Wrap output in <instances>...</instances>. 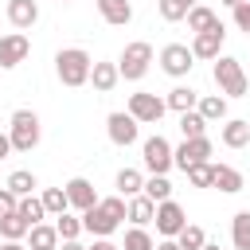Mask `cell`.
<instances>
[{
	"instance_id": "obj_1",
	"label": "cell",
	"mask_w": 250,
	"mask_h": 250,
	"mask_svg": "<svg viewBox=\"0 0 250 250\" xmlns=\"http://www.w3.org/2000/svg\"><path fill=\"white\" fill-rule=\"evenodd\" d=\"M121 219H125V199L121 195H105L90 211H82V230L94 234V238H109L121 227Z\"/></svg>"
},
{
	"instance_id": "obj_2",
	"label": "cell",
	"mask_w": 250,
	"mask_h": 250,
	"mask_svg": "<svg viewBox=\"0 0 250 250\" xmlns=\"http://www.w3.org/2000/svg\"><path fill=\"white\" fill-rule=\"evenodd\" d=\"M90 66H94V59H90L82 47H62V51L55 55V74H59V82L70 86V90H78V86L90 82Z\"/></svg>"
},
{
	"instance_id": "obj_3",
	"label": "cell",
	"mask_w": 250,
	"mask_h": 250,
	"mask_svg": "<svg viewBox=\"0 0 250 250\" xmlns=\"http://www.w3.org/2000/svg\"><path fill=\"white\" fill-rule=\"evenodd\" d=\"M211 74H215V86H219V94H223V98H246L250 78H246V70H242V62H238V59L219 55Z\"/></svg>"
},
{
	"instance_id": "obj_4",
	"label": "cell",
	"mask_w": 250,
	"mask_h": 250,
	"mask_svg": "<svg viewBox=\"0 0 250 250\" xmlns=\"http://www.w3.org/2000/svg\"><path fill=\"white\" fill-rule=\"evenodd\" d=\"M43 137V125H39V113L35 109H16L12 113V125H8V141H12V152H31Z\"/></svg>"
},
{
	"instance_id": "obj_5",
	"label": "cell",
	"mask_w": 250,
	"mask_h": 250,
	"mask_svg": "<svg viewBox=\"0 0 250 250\" xmlns=\"http://www.w3.org/2000/svg\"><path fill=\"white\" fill-rule=\"evenodd\" d=\"M148 66H152V43H145V39L125 43V51H121V59H117V74H121L125 82H141V78L148 74Z\"/></svg>"
},
{
	"instance_id": "obj_6",
	"label": "cell",
	"mask_w": 250,
	"mask_h": 250,
	"mask_svg": "<svg viewBox=\"0 0 250 250\" xmlns=\"http://www.w3.org/2000/svg\"><path fill=\"white\" fill-rule=\"evenodd\" d=\"M137 125H156L164 113H168V105H164V98H156V94H148V90H137V94H129V109H125Z\"/></svg>"
},
{
	"instance_id": "obj_7",
	"label": "cell",
	"mask_w": 250,
	"mask_h": 250,
	"mask_svg": "<svg viewBox=\"0 0 250 250\" xmlns=\"http://www.w3.org/2000/svg\"><path fill=\"white\" fill-rule=\"evenodd\" d=\"M141 164H145L148 176H168V168H172V145H168L160 133L148 137V141L141 145Z\"/></svg>"
},
{
	"instance_id": "obj_8",
	"label": "cell",
	"mask_w": 250,
	"mask_h": 250,
	"mask_svg": "<svg viewBox=\"0 0 250 250\" xmlns=\"http://www.w3.org/2000/svg\"><path fill=\"white\" fill-rule=\"evenodd\" d=\"M191 66H195V55H191L188 43H168V47H160V70H164V74L184 78V74H191Z\"/></svg>"
},
{
	"instance_id": "obj_9",
	"label": "cell",
	"mask_w": 250,
	"mask_h": 250,
	"mask_svg": "<svg viewBox=\"0 0 250 250\" xmlns=\"http://www.w3.org/2000/svg\"><path fill=\"white\" fill-rule=\"evenodd\" d=\"M152 223H156V234H160V238H176V234L188 227V215H184V207H180L176 199H164V203H156Z\"/></svg>"
},
{
	"instance_id": "obj_10",
	"label": "cell",
	"mask_w": 250,
	"mask_h": 250,
	"mask_svg": "<svg viewBox=\"0 0 250 250\" xmlns=\"http://www.w3.org/2000/svg\"><path fill=\"white\" fill-rule=\"evenodd\" d=\"M223 43H227V27H223V20H219L215 27L199 31V35L191 39V55H195V59H207V62H215V59L223 55Z\"/></svg>"
},
{
	"instance_id": "obj_11",
	"label": "cell",
	"mask_w": 250,
	"mask_h": 250,
	"mask_svg": "<svg viewBox=\"0 0 250 250\" xmlns=\"http://www.w3.org/2000/svg\"><path fill=\"white\" fill-rule=\"evenodd\" d=\"M207 156H211V141L207 137H195V141H184L180 148H172V168L188 172L195 164H207Z\"/></svg>"
},
{
	"instance_id": "obj_12",
	"label": "cell",
	"mask_w": 250,
	"mask_h": 250,
	"mask_svg": "<svg viewBox=\"0 0 250 250\" xmlns=\"http://www.w3.org/2000/svg\"><path fill=\"white\" fill-rule=\"evenodd\" d=\"M27 55H31V39H27L23 31H8V35H0V70L20 66Z\"/></svg>"
},
{
	"instance_id": "obj_13",
	"label": "cell",
	"mask_w": 250,
	"mask_h": 250,
	"mask_svg": "<svg viewBox=\"0 0 250 250\" xmlns=\"http://www.w3.org/2000/svg\"><path fill=\"white\" fill-rule=\"evenodd\" d=\"M105 133H109V141H113L117 148H129V145H137L141 125H137L125 109H117V113H109V117H105Z\"/></svg>"
},
{
	"instance_id": "obj_14",
	"label": "cell",
	"mask_w": 250,
	"mask_h": 250,
	"mask_svg": "<svg viewBox=\"0 0 250 250\" xmlns=\"http://www.w3.org/2000/svg\"><path fill=\"white\" fill-rule=\"evenodd\" d=\"M62 191H66V203H70L78 215H82V211H90V207L98 203V191H94V184H90L86 176H74V180H66V188H62Z\"/></svg>"
},
{
	"instance_id": "obj_15",
	"label": "cell",
	"mask_w": 250,
	"mask_h": 250,
	"mask_svg": "<svg viewBox=\"0 0 250 250\" xmlns=\"http://www.w3.org/2000/svg\"><path fill=\"white\" fill-rule=\"evenodd\" d=\"M35 20H39V4H35V0H8V23H12L16 31L35 27Z\"/></svg>"
},
{
	"instance_id": "obj_16",
	"label": "cell",
	"mask_w": 250,
	"mask_h": 250,
	"mask_svg": "<svg viewBox=\"0 0 250 250\" xmlns=\"http://www.w3.org/2000/svg\"><path fill=\"white\" fill-rule=\"evenodd\" d=\"M211 188H219L223 195H238V191L246 188V180H242V172H238V168H230V164H215Z\"/></svg>"
},
{
	"instance_id": "obj_17",
	"label": "cell",
	"mask_w": 250,
	"mask_h": 250,
	"mask_svg": "<svg viewBox=\"0 0 250 250\" xmlns=\"http://www.w3.org/2000/svg\"><path fill=\"white\" fill-rule=\"evenodd\" d=\"M98 16L109 23V27H125L133 20V4L129 0H98Z\"/></svg>"
},
{
	"instance_id": "obj_18",
	"label": "cell",
	"mask_w": 250,
	"mask_h": 250,
	"mask_svg": "<svg viewBox=\"0 0 250 250\" xmlns=\"http://www.w3.org/2000/svg\"><path fill=\"white\" fill-rule=\"evenodd\" d=\"M152 215H156V203H152L148 195H133V199H125V219H129L133 227H148Z\"/></svg>"
},
{
	"instance_id": "obj_19",
	"label": "cell",
	"mask_w": 250,
	"mask_h": 250,
	"mask_svg": "<svg viewBox=\"0 0 250 250\" xmlns=\"http://www.w3.org/2000/svg\"><path fill=\"white\" fill-rule=\"evenodd\" d=\"M90 82H94V90H98V94H109V90L121 82L117 62H94V66H90Z\"/></svg>"
},
{
	"instance_id": "obj_20",
	"label": "cell",
	"mask_w": 250,
	"mask_h": 250,
	"mask_svg": "<svg viewBox=\"0 0 250 250\" xmlns=\"http://www.w3.org/2000/svg\"><path fill=\"white\" fill-rule=\"evenodd\" d=\"M223 145H227V148H246V145H250V121L230 117V121L223 125Z\"/></svg>"
},
{
	"instance_id": "obj_21",
	"label": "cell",
	"mask_w": 250,
	"mask_h": 250,
	"mask_svg": "<svg viewBox=\"0 0 250 250\" xmlns=\"http://www.w3.org/2000/svg\"><path fill=\"white\" fill-rule=\"evenodd\" d=\"M113 184H117V195H121V199H133V195H141V188H145V172H141V168H121Z\"/></svg>"
},
{
	"instance_id": "obj_22",
	"label": "cell",
	"mask_w": 250,
	"mask_h": 250,
	"mask_svg": "<svg viewBox=\"0 0 250 250\" xmlns=\"http://www.w3.org/2000/svg\"><path fill=\"white\" fill-rule=\"evenodd\" d=\"M195 113H199L203 121H223V117H227V98H223V94H203V98L195 102Z\"/></svg>"
},
{
	"instance_id": "obj_23",
	"label": "cell",
	"mask_w": 250,
	"mask_h": 250,
	"mask_svg": "<svg viewBox=\"0 0 250 250\" xmlns=\"http://www.w3.org/2000/svg\"><path fill=\"white\" fill-rule=\"evenodd\" d=\"M27 250H55L59 246V230L51 227V223H35L31 230H27Z\"/></svg>"
},
{
	"instance_id": "obj_24",
	"label": "cell",
	"mask_w": 250,
	"mask_h": 250,
	"mask_svg": "<svg viewBox=\"0 0 250 250\" xmlns=\"http://www.w3.org/2000/svg\"><path fill=\"white\" fill-rule=\"evenodd\" d=\"M12 195H35V188H39V180H35V172H27V168H16L12 176H8V184H4Z\"/></svg>"
},
{
	"instance_id": "obj_25",
	"label": "cell",
	"mask_w": 250,
	"mask_h": 250,
	"mask_svg": "<svg viewBox=\"0 0 250 250\" xmlns=\"http://www.w3.org/2000/svg\"><path fill=\"white\" fill-rule=\"evenodd\" d=\"M195 102H199V94H195L191 86H176V90H168V98H164V105H168V109H176V113L195 109Z\"/></svg>"
},
{
	"instance_id": "obj_26",
	"label": "cell",
	"mask_w": 250,
	"mask_h": 250,
	"mask_svg": "<svg viewBox=\"0 0 250 250\" xmlns=\"http://www.w3.org/2000/svg\"><path fill=\"white\" fill-rule=\"evenodd\" d=\"M27 230H31V227H27V219H20L16 211L0 219V238H4V242H23V238H27Z\"/></svg>"
},
{
	"instance_id": "obj_27",
	"label": "cell",
	"mask_w": 250,
	"mask_h": 250,
	"mask_svg": "<svg viewBox=\"0 0 250 250\" xmlns=\"http://www.w3.org/2000/svg\"><path fill=\"white\" fill-rule=\"evenodd\" d=\"M141 195H148L152 203H164V199H172V180L168 176H145Z\"/></svg>"
},
{
	"instance_id": "obj_28",
	"label": "cell",
	"mask_w": 250,
	"mask_h": 250,
	"mask_svg": "<svg viewBox=\"0 0 250 250\" xmlns=\"http://www.w3.org/2000/svg\"><path fill=\"white\" fill-rule=\"evenodd\" d=\"M230 242L234 250H250V211H238L230 219Z\"/></svg>"
},
{
	"instance_id": "obj_29",
	"label": "cell",
	"mask_w": 250,
	"mask_h": 250,
	"mask_svg": "<svg viewBox=\"0 0 250 250\" xmlns=\"http://www.w3.org/2000/svg\"><path fill=\"white\" fill-rule=\"evenodd\" d=\"M215 23H219V16H215L207 4H195V8L188 12V31H195V35L207 31V27H215Z\"/></svg>"
},
{
	"instance_id": "obj_30",
	"label": "cell",
	"mask_w": 250,
	"mask_h": 250,
	"mask_svg": "<svg viewBox=\"0 0 250 250\" xmlns=\"http://www.w3.org/2000/svg\"><path fill=\"white\" fill-rule=\"evenodd\" d=\"M16 215H20V219H27V227H35V223H43V219H47V211H43L39 195H23V199L16 203Z\"/></svg>"
},
{
	"instance_id": "obj_31",
	"label": "cell",
	"mask_w": 250,
	"mask_h": 250,
	"mask_svg": "<svg viewBox=\"0 0 250 250\" xmlns=\"http://www.w3.org/2000/svg\"><path fill=\"white\" fill-rule=\"evenodd\" d=\"M55 230H59V242H70V238H78V234H82V215H70V211L55 215Z\"/></svg>"
},
{
	"instance_id": "obj_32",
	"label": "cell",
	"mask_w": 250,
	"mask_h": 250,
	"mask_svg": "<svg viewBox=\"0 0 250 250\" xmlns=\"http://www.w3.org/2000/svg\"><path fill=\"white\" fill-rule=\"evenodd\" d=\"M180 133H184V141H195V137H207V121L195 113V109H188V113H180Z\"/></svg>"
},
{
	"instance_id": "obj_33",
	"label": "cell",
	"mask_w": 250,
	"mask_h": 250,
	"mask_svg": "<svg viewBox=\"0 0 250 250\" xmlns=\"http://www.w3.org/2000/svg\"><path fill=\"white\" fill-rule=\"evenodd\" d=\"M39 203H43V211H47V215H62V211H70V203H66V191H62V188H43Z\"/></svg>"
},
{
	"instance_id": "obj_34",
	"label": "cell",
	"mask_w": 250,
	"mask_h": 250,
	"mask_svg": "<svg viewBox=\"0 0 250 250\" xmlns=\"http://www.w3.org/2000/svg\"><path fill=\"white\" fill-rule=\"evenodd\" d=\"M121 250H156V242H152V234H148L145 227H129Z\"/></svg>"
},
{
	"instance_id": "obj_35",
	"label": "cell",
	"mask_w": 250,
	"mask_h": 250,
	"mask_svg": "<svg viewBox=\"0 0 250 250\" xmlns=\"http://www.w3.org/2000/svg\"><path fill=\"white\" fill-rule=\"evenodd\" d=\"M203 242H207V234H203V227H195V223H188V227L176 234V246H180V250H199Z\"/></svg>"
},
{
	"instance_id": "obj_36",
	"label": "cell",
	"mask_w": 250,
	"mask_h": 250,
	"mask_svg": "<svg viewBox=\"0 0 250 250\" xmlns=\"http://www.w3.org/2000/svg\"><path fill=\"white\" fill-rule=\"evenodd\" d=\"M184 176H188V184H191V188H211V176H215V164H211V160H207V164H195V168H188Z\"/></svg>"
},
{
	"instance_id": "obj_37",
	"label": "cell",
	"mask_w": 250,
	"mask_h": 250,
	"mask_svg": "<svg viewBox=\"0 0 250 250\" xmlns=\"http://www.w3.org/2000/svg\"><path fill=\"white\" fill-rule=\"evenodd\" d=\"M156 8H160V20H168V23H176V20H188V8H184L180 0H160Z\"/></svg>"
},
{
	"instance_id": "obj_38",
	"label": "cell",
	"mask_w": 250,
	"mask_h": 250,
	"mask_svg": "<svg viewBox=\"0 0 250 250\" xmlns=\"http://www.w3.org/2000/svg\"><path fill=\"white\" fill-rule=\"evenodd\" d=\"M230 12H234V27L250 35V0H246V4H238V8H230Z\"/></svg>"
},
{
	"instance_id": "obj_39",
	"label": "cell",
	"mask_w": 250,
	"mask_h": 250,
	"mask_svg": "<svg viewBox=\"0 0 250 250\" xmlns=\"http://www.w3.org/2000/svg\"><path fill=\"white\" fill-rule=\"evenodd\" d=\"M16 203H20V195H12L8 188H0V219H4V215H12V211H16Z\"/></svg>"
},
{
	"instance_id": "obj_40",
	"label": "cell",
	"mask_w": 250,
	"mask_h": 250,
	"mask_svg": "<svg viewBox=\"0 0 250 250\" xmlns=\"http://www.w3.org/2000/svg\"><path fill=\"white\" fill-rule=\"evenodd\" d=\"M86 250H121V246L109 242V238H94V246H86Z\"/></svg>"
},
{
	"instance_id": "obj_41",
	"label": "cell",
	"mask_w": 250,
	"mask_h": 250,
	"mask_svg": "<svg viewBox=\"0 0 250 250\" xmlns=\"http://www.w3.org/2000/svg\"><path fill=\"white\" fill-rule=\"evenodd\" d=\"M55 250H86V246H82V242H78V238H70V242H59V246H55Z\"/></svg>"
},
{
	"instance_id": "obj_42",
	"label": "cell",
	"mask_w": 250,
	"mask_h": 250,
	"mask_svg": "<svg viewBox=\"0 0 250 250\" xmlns=\"http://www.w3.org/2000/svg\"><path fill=\"white\" fill-rule=\"evenodd\" d=\"M12 152V141H8V133H0V160Z\"/></svg>"
},
{
	"instance_id": "obj_43",
	"label": "cell",
	"mask_w": 250,
	"mask_h": 250,
	"mask_svg": "<svg viewBox=\"0 0 250 250\" xmlns=\"http://www.w3.org/2000/svg\"><path fill=\"white\" fill-rule=\"evenodd\" d=\"M156 250H180V246H176V238H160V242H156Z\"/></svg>"
},
{
	"instance_id": "obj_44",
	"label": "cell",
	"mask_w": 250,
	"mask_h": 250,
	"mask_svg": "<svg viewBox=\"0 0 250 250\" xmlns=\"http://www.w3.org/2000/svg\"><path fill=\"white\" fill-rule=\"evenodd\" d=\"M0 250H27L23 242H0Z\"/></svg>"
},
{
	"instance_id": "obj_45",
	"label": "cell",
	"mask_w": 250,
	"mask_h": 250,
	"mask_svg": "<svg viewBox=\"0 0 250 250\" xmlns=\"http://www.w3.org/2000/svg\"><path fill=\"white\" fill-rule=\"evenodd\" d=\"M180 4H184V8H188V12H191V8H195V4H199V0H180Z\"/></svg>"
},
{
	"instance_id": "obj_46",
	"label": "cell",
	"mask_w": 250,
	"mask_h": 250,
	"mask_svg": "<svg viewBox=\"0 0 250 250\" xmlns=\"http://www.w3.org/2000/svg\"><path fill=\"white\" fill-rule=\"evenodd\" d=\"M223 4H227V8H238V4H246V0H223Z\"/></svg>"
},
{
	"instance_id": "obj_47",
	"label": "cell",
	"mask_w": 250,
	"mask_h": 250,
	"mask_svg": "<svg viewBox=\"0 0 250 250\" xmlns=\"http://www.w3.org/2000/svg\"><path fill=\"white\" fill-rule=\"evenodd\" d=\"M199 250H219V246H215V242H203V246H199Z\"/></svg>"
},
{
	"instance_id": "obj_48",
	"label": "cell",
	"mask_w": 250,
	"mask_h": 250,
	"mask_svg": "<svg viewBox=\"0 0 250 250\" xmlns=\"http://www.w3.org/2000/svg\"><path fill=\"white\" fill-rule=\"evenodd\" d=\"M59 4H70V0H59Z\"/></svg>"
}]
</instances>
